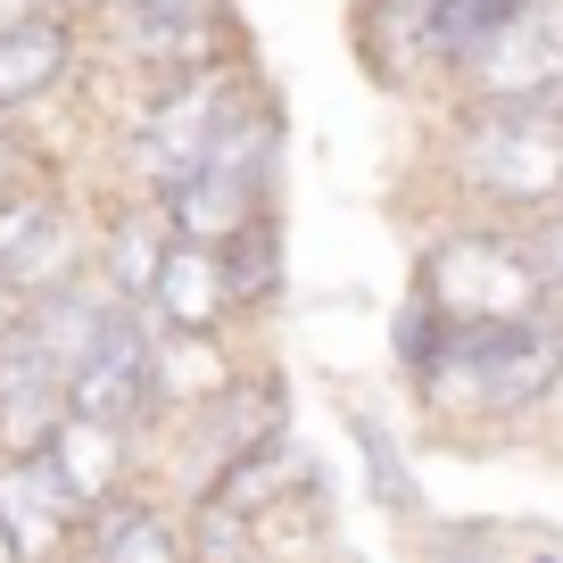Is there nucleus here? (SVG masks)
I'll return each mask as SVG.
<instances>
[{
    "label": "nucleus",
    "instance_id": "obj_5",
    "mask_svg": "<svg viewBox=\"0 0 563 563\" xmlns=\"http://www.w3.org/2000/svg\"><path fill=\"white\" fill-rule=\"evenodd\" d=\"M481 25L448 0H349V51L373 91L406 108H448Z\"/></svg>",
    "mask_w": 563,
    "mask_h": 563
},
{
    "label": "nucleus",
    "instance_id": "obj_11",
    "mask_svg": "<svg viewBox=\"0 0 563 563\" xmlns=\"http://www.w3.org/2000/svg\"><path fill=\"white\" fill-rule=\"evenodd\" d=\"M42 464H51V481L67 489V506L91 514L108 506V497H124L133 481H158V448L133 440V431H117V422H91V415H58L51 440H42Z\"/></svg>",
    "mask_w": 563,
    "mask_h": 563
},
{
    "label": "nucleus",
    "instance_id": "obj_22",
    "mask_svg": "<svg viewBox=\"0 0 563 563\" xmlns=\"http://www.w3.org/2000/svg\"><path fill=\"white\" fill-rule=\"evenodd\" d=\"M141 18H166V25H199V34H249L241 0H124Z\"/></svg>",
    "mask_w": 563,
    "mask_h": 563
},
{
    "label": "nucleus",
    "instance_id": "obj_16",
    "mask_svg": "<svg viewBox=\"0 0 563 563\" xmlns=\"http://www.w3.org/2000/svg\"><path fill=\"white\" fill-rule=\"evenodd\" d=\"M84 563H191L183 506L166 497V481H133L124 497H108L84 530Z\"/></svg>",
    "mask_w": 563,
    "mask_h": 563
},
{
    "label": "nucleus",
    "instance_id": "obj_12",
    "mask_svg": "<svg viewBox=\"0 0 563 563\" xmlns=\"http://www.w3.org/2000/svg\"><path fill=\"white\" fill-rule=\"evenodd\" d=\"M0 530L18 563H84V514L51 481L42 448H0Z\"/></svg>",
    "mask_w": 563,
    "mask_h": 563
},
{
    "label": "nucleus",
    "instance_id": "obj_7",
    "mask_svg": "<svg viewBox=\"0 0 563 563\" xmlns=\"http://www.w3.org/2000/svg\"><path fill=\"white\" fill-rule=\"evenodd\" d=\"M91 199L75 191V175H42L25 191H0V307L42 299L58 282L91 274Z\"/></svg>",
    "mask_w": 563,
    "mask_h": 563
},
{
    "label": "nucleus",
    "instance_id": "obj_15",
    "mask_svg": "<svg viewBox=\"0 0 563 563\" xmlns=\"http://www.w3.org/2000/svg\"><path fill=\"white\" fill-rule=\"evenodd\" d=\"M67 415V373L18 307H0V448H42Z\"/></svg>",
    "mask_w": 563,
    "mask_h": 563
},
{
    "label": "nucleus",
    "instance_id": "obj_19",
    "mask_svg": "<svg viewBox=\"0 0 563 563\" xmlns=\"http://www.w3.org/2000/svg\"><path fill=\"white\" fill-rule=\"evenodd\" d=\"M349 415V440H356V464H365V489H373V506L389 514V522H406L415 530L422 522V481H415V464H406V448H398V431H389L373 406H340Z\"/></svg>",
    "mask_w": 563,
    "mask_h": 563
},
{
    "label": "nucleus",
    "instance_id": "obj_6",
    "mask_svg": "<svg viewBox=\"0 0 563 563\" xmlns=\"http://www.w3.org/2000/svg\"><path fill=\"white\" fill-rule=\"evenodd\" d=\"M265 440H290V382H282L274 356H257L232 389H216L208 406H191V415L166 422V440H158L166 497H175V506L208 497L216 481H224L241 456H257Z\"/></svg>",
    "mask_w": 563,
    "mask_h": 563
},
{
    "label": "nucleus",
    "instance_id": "obj_27",
    "mask_svg": "<svg viewBox=\"0 0 563 563\" xmlns=\"http://www.w3.org/2000/svg\"><path fill=\"white\" fill-rule=\"evenodd\" d=\"M316 563H340V555H316Z\"/></svg>",
    "mask_w": 563,
    "mask_h": 563
},
{
    "label": "nucleus",
    "instance_id": "obj_1",
    "mask_svg": "<svg viewBox=\"0 0 563 563\" xmlns=\"http://www.w3.org/2000/svg\"><path fill=\"white\" fill-rule=\"evenodd\" d=\"M448 208L530 224L563 208V108L547 100H448L440 108Z\"/></svg>",
    "mask_w": 563,
    "mask_h": 563
},
{
    "label": "nucleus",
    "instance_id": "obj_3",
    "mask_svg": "<svg viewBox=\"0 0 563 563\" xmlns=\"http://www.w3.org/2000/svg\"><path fill=\"white\" fill-rule=\"evenodd\" d=\"M282 183H290V117H282V91L265 75H249L241 100L216 124V141L199 150V166L158 208L183 241H232L257 216H282Z\"/></svg>",
    "mask_w": 563,
    "mask_h": 563
},
{
    "label": "nucleus",
    "instance_id": "obj_24",
    "mask_svg": "<svg viewBox=\"0 0 563 563\" xmlns=\"http://www.w3.org/2000/svg\"><path fill=\"white\" fill-rule=\"evenodd\" d=\"M522 249H530V265H539V282L555 290V307H563V208L530 216V224H522Z\"/></svg>",
    "mask_w": 563,
    "mask_h": 563
},
{
    "label": "nucleus",
    "instance_id": "obj_8",
    "mask_svg": "<svg viewBox=\"0 0 563 563\" xmlns=\"http://www.w3.org/2000/svg\"><path fill=\"white\" fill-rule=\"evenodd\" d=\"M100 75V42H91V18H58V9H34V18L0 25V117L9 124H51L58 108H75Z\"/></svg>",
    "mask_w": 563,
    "mask_h": 563
},
{
    "label": "nucleus",
    "instance_id": "obj_20",
    "mask_svg": "<svg viewBox=\"0 0 563 563\" xmlns=\"http://www.w3.org/2000/svg\"><path fill=\"white\" fill-rule=\"evenodd\" d=\"M440 340H448V316H440L431 299H415V290H406L398 316H389V356H398V382H406V389L440 365Z\"/></svg>",
    "mask_w": 563,
    "mask_h": 563
},
{
    "label": "nucleus",
    "instance_id": "obj_2",
    "mask_svg": "<svg viewBox=\"0 0 563 563\" xmlns=\"http://www.w3.org/2000/svg\"><path fill=\"white\" fill-rule=\"evenodd\" d=\"M563 398V316L530 323H448L440 365L415 382V406L440 431H497Z\"/></svg>",
    "mask_w": 563,
    "mask_h": 563
},
{
    "label": "nucleus",
    "instance_id": "obj_17",
    "mask_svg": "<svg viewBox=\"0 0 563 563\" xmlns=\"http://www.w3.org/2000/svg\"><path fill=\"white\" fill-rule=\"evenodd\" d=\"M150 365H158V406L175 422L191 406H208L216 389H232L257 356L241 349V332H158L150 323Z\"/></svg>",
    "mask_w": 563,
    "mask_h": 563
},
{
    "label": "nucleus",
    "instance_id": "obj_26",
    "mask_svg": "<svg viewBox=\"0 0 563 563\" xmlns=\"http://www.w3.org/2000/svg\"><path fill=\"white\" fill-rule=\"evenodd\" d=\"M0 563H18V547H9V530H0Z\"/></svg>",
    "mask_w": 563,
    "mask_h": 563
},
{
    "label": "nucleus",
    "instance_id": "obj_9",
    "mask_svg": "<svg viewBox=\"0 0 563 563\" xmlns=\"http://www.w3.org/2000/svg\"><path fill=\"white\" fill-rule=\"evenodd\" d=\"M456 100H547L563 108V0H514L481 25Z\"/></svg>",
    "mask_w": 563,
    "mask_h": 563
},
{
    "label": "nucleus",
    "instance_id": "obj_13",
    "mask_svg": "<svg viewBox=\"0 0 563 563\" xmlns=\"http://www.w3.org/2000/svg\"><path fill=\"white\" fill-rule=\"evenodd\" d=\"M141 316L158 323V332H257V323L241 316V299H232V274H224V249L216 241H166L158 257V282H150V299H141Z\"/></svg>",
    "mask_w": 563,
    "mask_h": 563
},
{
    "label": "nucleus",
    "instance_id": "obj_18",
    "mask_svg": "<svg viewBox=\"0 0 563 563\" xmlns=\"http://www.w3.org/2000/svg\"><path fill=\"white\" fill-rule=\"evenodd\" d=\"M224 249V274H232V299H241L249 323H274L282 299H290V224L282 216H257L249 232H232Z\"/></svg>",
    "mask_w": 563,
    "mask_h": 563
},
{
    "label": "nucleus",
    "instance_id": "obj_23",
    "mask_svg": "<svg viewBox=\"0 0 563 563\" xmlns=\"http://www.w3.org/2000/svg\"><path fill=\"white\" fill-rule=\"evenodd\" d=\"M422 563H497V539L481 522H448V530H422Z\"/></svg>",
    "mask_w": 563,
    "mask_h": 563
},
{
    "label": "nucleus",
    "instance_id": "obj_4",
    "mask_svg": "<svg viewBox=\"0 0 563 563\" xmlns=\"http://www.w3.org/2000/svg\"><path fill=\"white\" fill-rule=\"evenodd\" d=\"M406 290L431 299L448 323H530V316H563L555 290L539 282L522 249V224H497V216H464L448 208V224H431L415 241L406 265Z\"/></svg>",
    "mask_w": 563,
    "mask_h": 563
},
{
    "label": "nucleus",
    "instance_id": "obj_10",
    "mask_svg": "<svg viewBox=\"0 0 563 563\" xmlns=\"http://www.w3.org/2000/svg\"><path fill=\"white\" fill-rule=\"evenodd\" d=\"M67 415L117 422L133 440H166V406H158V365H150V316L133 299L108 316V332L91 340V356L67 373Z\"/></svg>",
    "mask_w": 563,
    "mask_h": 563
},
{
    "label": "nucleus",
    "instance_id": "obj_14",
    "mask_svg": "<svg viewBox=\"0 0 563 563\" xmlns=\"http://www.w3.org/2000/svg\"><path fill=\"white\" fill-rule=\"evenodd\" d=\"M91 274L117 290V299H150V282H158V257L166 241H175V224H166V208L150 191H124V183H108L100 199H91Z\"/></svg>",
    "mask_w": 563,
    "mask_h": 563
},
{
    "label": "nucleus",
    "instance_id": "obj_21",
    "mask_svg": "<svg viewBox=\"0 0 563 563\" xmlns=\"http://www.w3.org/2000/svg\"><path fill=\"white\" fill-rule=\"evenodd\" d=\"M42 175H67V158L51 150V133L0 117V191H25V183H42Z\"/></svg>",
    "mask_w": 563,
    "mask_h": 563
},
{
    "label": "nucleus",
    "instance_id": "obj_25",
    "mask_svg": "<svg viewBox=\"0 0 563 563\" xmlns=\"http://www.w3.org/2000/svg\"><path fill=\"white\" fill-rule=\"evenodd\" d=\"M448 9H464V18H473V25H489V18H506L514 0H448Z\"/></svg>",
    "mask_w": 563,
    "mask_h": 563
}]
</instances>
